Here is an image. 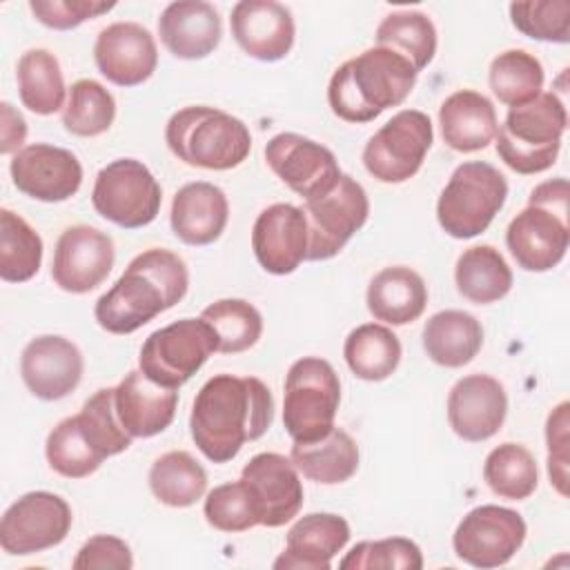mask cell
I'll return each instance as SVG.
<instances>
[{"label":"cell","instance_id":"cell-7","mask_svg":"<svg viewBox=\"0 0 570 570\" xmlns=\"http://www.w3.org/2000/svg\"><path fill=\"white\" fill-rule=\"evenodd\" d=\"M508 198L505 176L483 160L461 163L436 203V218L452 238H474L490 227Z\"/></svg>","mask_w":570,"mask_h":570},{"label":"cell","instance_id":"cell-14","mask_svg":"<svg viewBox=\"0 0 570 570\" xmlns=\"http://www.w3.org/2000/svg\"><path fill=\"white\" fill-rule=\"evenodd\" d=\"M525 521L517 510L479 505L454 530L452 548L461 561L474 568L505 566L525 541Z\"/></svg>","mask_w":570,"mask_h":570},{"label":"cell","instance_id":"cell-27","mask_svg":"<svg viewBox=\"0 0 570 570\" xmlns=\"http://www.w3.org/2000/svg\"><path fill=\"white\" fill-rule=\"evenodd\" d=\"M229 220V203L220 187L196 180L183 185L171 200V232L185 245H209L220 238Z\"/></svg>","mask_w":570,"mask_h":570},{"label":"cell","instance_id":"cell-37","mask_svg":"<svg viewBox=\"0 0 570 570\" xmlns=\"http://www.w3.org/2000/svg\"><path fill=\"white\" fill-rule=\"evenodd\" d=\"M42 263V238L18 214L0 209V278L24 283L33 278Z\"/></svg>","mask_w":570,"mask_h":570},{"label":"cell","instance_id":"cell-45","mask_svg":"<svg viewBox=\"0 0 570 570\" xmlns=\"http://www.w3.org/2000/svg\"><path fill=\"white\" fill-rule=\"evenodd\" d=\"M341 570H421V548L405 537L356 543L338 563Z\"/></svg>","mask_w":570,"mask_h":570},{"label":"cell","instance_id":"cell-29","mask_svg":"<svg viewBox=\"0 0 570 570\" xmlns=\"http://www.w3.org/2000/svg\"><path fill=\"white\" fill-rule=\"evenodd\" d=\"M428 305V287L421 274L405 265L381 269L367 287V309L387 325H407L416 321Z\"/></svg>","mask_w":570,"mask_h":570},{"label":"cell","instance_id":"cell-32","mask_svg":"<svg viewBox=\"0 0 570 570\" xmlns=\"http://www.w3.org/2000/svg\"><path fill=\"white\" fill-rule=\"evenodd\" d=\"M456 289L476 305L501 301L512 289V269L492 245L468 247L454 267Z\"/></svg>","mask_w":570,"mask_h":570},{"label":"cell","instance_id":"cell-11","mask_svg":"<svg viewBox=\"0 0 570 570\" xmlns=\"http://www.w3.org/2000/svg\"><path fill=\"white\" fill-rule=\"evenodd\" d=\"M432 140L430 116L419 109H401L365 142L363 165L381 183H405L421 169Z\"/></svg>","mask_w":570,"mask_h":570},{"label":"cell","instance_id":"cell-36","mask_svg":"<svg viewBox=\"0 0 570 570\" xmlns=\"http://www.w3.org/2000/svg\"><path fill=\"white\" fill-rule=\"evenodd\" d=\"M376 47H385L410 60L416 69H425L436 53V29L421 11H394L376 27Z\"/></svg>","mask_w":570,"mask_h":570},{"label":"cell","instance_id":"cell-13","mask_svg":"<svg viewBox=\"0 0 570 570\" xmlns=\"http://www.w3.org/2000/svg\"><path fill=\"white\" fill-rule=\"evenodd\" d=\"M71 508L53 492L36 490L13 501L0 521V546L7 554H36L65 541L71 528Z\"/></svg>","mask_w":570,"mask_h":570},{"label":"cell","instance_id":"cell-46","mask_svg":"<svg viewBox=\"0 0 570 570\" xmlns=\"http://www.w3.org/2000/svg\"><path fill=\"white\" fill-rule=\"evenodd\" d=\"M510 18L517 31L532 40H570V0H525L510 4Z\"/></svg>","mask_w":570,"mask_h":570},{"label":"cell","instance_id":"cell-19","mask_svg":"<svg viewBox=\"0 0 570 570\" xmlns=\"http://www.w3.org/2000/svg\"><path fill=\"white\" fill-rule=\"evenodd\" d=\"M307 218L296 205L274 203L254 220L252 249L258 265L269 274H292L307 261Z\"/></svg>","mask_w":570,"mask_h":570},{"label":"cell","instance_id":"cell-43","mask_svg":"<svg viewBox=\"0 0 570 570\" xmlns=\"http://www.w3.org/2000/svg\"><path fill=\"white\" fill-rule=\"evenodd\" d=\"M80 430L89 439V443L105 456H114L125 452L131 445V436L122 430L116 405H114V387H102L94 396H89L82 410L76 414Z\"/></svg>","mask_w":570,"mask_h":570},{"label":"cell","instance_id":"cell-21","mask_svg":"<svg viewBox=\"0 0 570 570\" xmlns=\"http://www.w3.org/2000/svg\"><path fill=\"white\" fill-rule=\"evenodd\" d=\"M508 414L503 385L488 374L459 379L448 394V421L456 436L481 443L494 436Z\"/></svg>","mask_w":570,"mask_h":570},{"label":"cell","instance_id":"cell-20","mask_svg":"<svg viewBox=\"0 0 570 570\" xmlns=\"http://www.w3.org/2000/svg\"><path fill=\"white\" fill-rule=\"evenodd\" d=\"M82 370L80 350L58 334L31 338L20 356L22 381L42 401H58L71 394L82 379Z\"/></svg>","mask_w":570,"mask_h":570},{"label":"cell","instance_id":"cell-9","mask_svg":"<svg viewBox=\"0 0 570 570\" xmlns=\"http://www.w3.org/2000/svg\"><path fill=\"white\" fill-rule=\"evenodd\" d=\"M216 352V336L203 318H180L151 332L138 356L140 372L163 387L178 390Z\"/></svg>","mask_w":570,"mask_h":570},{"label":"cell","instance_id":"cell-15","mask_svg":"<svg viewBox=\"0 0 570 570\" xmlns=\"http://www.w3.org/2000/svg\"><path fill=\"white\" fill-rule=\"evenodd\" d=\"M269 169L303 200L330 191L341 178L336 156L321 142L294 131L276 134L265 145Z\"/></svg>","mask_w":570,"mask_h":570},{"label":"cell","instance_id":"cell-5","mask_svg":"<svg viewBox=\"0 0 570 570\" xmlns=\"http://www.w3.org/2000/svg\"><path fill=\"white\" fill-rule=\"evenodd\" d=\"M568 243V180L559 176L530 191L528 207L505 229V245L521 269L548 272L563 261Z\"/></svg>","mask_w":570,"mask_h":570},{"label":"cell","instance_id":"cell-39","mask_svg":"<svg viewBox=\"0 0 570 570\" xmlns=\"http://www.w3.org/2000/svg\"><path fill=\"white\" fill-rule=\"evenodd\" d=\"M216 336V352L238 354L256 345L263 334L261 312L243 298H220L200 312Z\"/></svg>","mask_w":570,"mask_h":570},{"label":"cell","instance_id":"cell-16","mask_svg":"<svg viewBox=\"0 0 570 570\" xmlns=\"http://www.w3.org/2000/svg\"><path fill=\"white\" fill-rule=\"evenodd\" d=\"M114 261L116 249L109 234L91 225H71L56 243L51 278L65 292L85 294L109 276Z\"/></svg>","mask_w":570,"mask_h":570},{"label":"cell","instance_id":"cell-31","mask_svg":"<svg viewBox=\"0 0 570 570\" xmlns=\"http://www.w3.org/2000/svg\"><path fill=\"white\" fill-rule=\"evenodd\" d=\"M296 470L309 481L334 485L352 479L358 470V445L341 428H332L312 443H294L289 452Z\"/></svg>","mask_w":570,"mask_h":570},{"label":"cell","instance_id":"cell-42","mask_svg":"<svg viewBox=\"0 0 570 570\" xmlns=\"http://www.w3.org/2000/svg\"><path fill=\"white\" fill-rule=\"evenodd\" d=\"M45 454L51 470L67 479H85L94 474L105 461V456L89 443V439L80 430L76 414L62 419L49 432Z\"/></svg>","mask_w":570,"mask_h":570},{"label":"cell","instance_id":"cell-44","mask_svg":"<svg viewBox=\"0 0 570 570\" xmlns=\"http://www.w3.org/2000/svg\"><path fill=\"white\" fill-rule=\"evenodd\" d=\"M205 519L220 532H245L261 525L254 497L243 479L216 485L203 505Z\"/></svg>","mask_w":570,"mask_h":570},{"label":"cell","instance_id":"cell-1","mask_svg":"<svg viewBox=\"0 0 570 570\" xmlns=\"http://www.w3.org/2000/svg\"><path fill=\"white\" fill-rule=\"evenodd\" d=\"M272 419L274 399L261 379L216 374L194 399L189 430L212 463H227L247 441L261 439Z\"/></svg>","mask_w":570,"mask_h":570},{"label":"cell","instance_id":"cell-49","mask_svg":"<svg viewBox=\"0 0 570 570\" xmlns=\"http://www.w3.org/2000/svg\"><path fill=\"white\" fill-rule=\"evenodd\" d=\"M134 557L129 546L111 534H96L78 550L71 561L73 570H129Z\"/></svg>","mask_w":570,"mask_h":570},{"label":"cell","instance_id":"cell-4","mask_svg":"<svg viewBox=\"0 0 570 570\" xmlns=\"http://www.w3.org/2000/svg\"><path fill=\"white\" fill-rule=\"evenodd\" d=\"M165 140L171 154L185 165L214 171L238 167L252 149L247 125L207 105L178 109L165 127Z\"/></svg>","mask_w":570,"mask_h":570},{"label":"cell","instance_id":"cell-28","mask_svg":"<svg viewBox=\"0 0 570 570\" xmlns=\"http://www.w3.org/2000/svg\"><path fill=\"white\" fill-rule=\"evenodd\" d=\"M443 140L454 151L485 149L497 136V109L490 98L474 89L450 94L439 109Z\"/></svg>","mask_w":570,"mask_h":570},{"label":"cell","instance_id":"cell-30","mask_svg":"<svg viewBox=\"0 0 570 570\" xmlns=\"http://www.w3.org/2000/svg\"><path fill=\"white\" fill-rule=\"evenodd\" d=\"M483 345V327L476 316L463 309L432 314L423 327L425 354L443 367L468 365Z\"/></svg>","mask_w":570,"mask_h":570},{"label":"cell","instance_id":"cell-48","mask_svg":"<svg viewBox=\"0 0 570 570\" xmlns=\"http://www.w3.org/2000/svg\"><path fill=\"white\" fill-rule=\"evenodd\" d=\"M568 401H561L546 423L548 476L561 497H568Z\"/></svg>","mask_w":570,"mask_h":570},{"label":"cell","instance_id":"cell-50","mask_svg":"<svg viewBox=\"0 0 570 570\" xmlns=\"http://www.w3.org/2000/svg\"><path fill=\"white\" fill-rule=\"evenodd\" d=\"M27 138V122L9 102L0 105V154H18Z\"/></svg>","mask_w":570,"mask_h":570},{"label":"cell","instance_id":"cell-35","mask_svg":"<svg viewBox=\"0 0 570 570\" xmlns=\"http://www.w3.org/2000/svg\"><path fill=\"white\" fill-rule=\"evenodd\" d=\"M18 94L22 105L38 114L49 116L65 109V80L58 58L47 49H29L20 56L18 67Z\"/></svg>","mask_w":570,"mask_h":570},{"label":"cell","instance_id":"cell-8","mask_svg":"<svg viewBox=\"0 0 570 570\" xmlns=\"http://www.w3.org/2000/svg\"><path fill=\"white\" fill-rule=\"evenodd\" d=\"M341 403V381L332 363L318 356H303L292 363L285 376L283 425L294 443H312L334 428Z\"/></svg>","mask_w":570,"mask_h":570},{"label":"cell","instance_id":"cell-18","mask_svg":"<svg viewBox=\"0 0 570 570\" xmlns=\"http://www.w3.org/2000/svg\"><path fill=\"white\" fill-rule=\"evenodd\" d=\"M240 479L254 497L261 525L281 528L298 514L303 483L292 459L278 452H261L245 463Z\"/></svg>","mask_w":570,"mask_h":570},{"label":"cell","instance_id":"cell-40","mask_svg":"<svg viewBox=\"0 0 570 570\" xmlns=\"http://www.w3.org/2000/svg\"><path fill=\"white\" fill-rule=\"evenodd\" d=\"M543 78L541 62L523 49H508L499 53L490 62L488 73L492 94L508 107H519L537 98L541 94Z\"/></svg>","mask_w":570,"mask_h":570},{"label":"cell","instance_id":"cell-6","mask_svg":"<svg viewBox=\"0 0 570 570\" xmlns=\"http://www.w3.org/2000/svg\"><path fill=\"white\" fill-rule=\"evenodd\" d=\"M566 127L563 100L552 91H541L530 102L508 109L497 129V154L517 174H541L554 165Z\"/></svg>","mask_w":570,"mask_h":570},{"label":"cell","instance_id":"cell-12","mask_svg":"<svg viewBox=\"0 0 570 570\" xmlns=\"http://www.w3.org/2000/svg\"><path fill=\"white\" fill-rule=\"evenodd\" d=\"M301 209L307 218L309 232L307 261H327L336 256L365 225L370 216V200L361 183L341 174L330 191L305 200Z\"/></svg>","mask_w":570,"mask_h":570},{"label":"cell","instance_id":"cell-2","mask_svg":"<svg viewBox=\"0 0 570 570\" xmlns=\"http://www.w3.org/2000/svg\"><path fill=\"white\" fill-rule=\"evenodd\" d=\"M189 287L185 261L160 247L138 254L94 307L98 325L111 334H131L183 301Z\"/></svg>","mask_w":570,"mask_h":570},{"label":"cell","instance_id":"cell-17","mask_svg":"<svg viewBox=\"0 0 570 570\" xmlns=\"http://www.w3.org/2000/svg\"><path fill=\"white\" fill-rule=\"evenodd\" d=\"M9 171L18 191L42 203H62L82 185L80 160L69 149L47 142H33L13 154Z\"/></svg>","mask_w":570,"mask_h":570},{"label":"cell","instance_id":"cell-25","mask_svg":"<svg viewBox=\"0 0 570 570\" xmlns=\"http://www.w3.org/2000/svg\"><path fill=\"white\" fill-rule=\"evenodd\" d=\"M350 523L332 512L301 517L287 532L285 552L274 561L276 570H330L332 559L347 546Z\"/></svg>","mask_w":570,"mask_h":570},{"label":"cell","instance_id":"cell-34","mask_svg":"<svg viewBox=\"0 0 570 570\" xmlns=\"http://www.w3.org/2000/svg\"><path fill=\"white\" fill-rule=\"evenodd\" d=\"M151 494L169 508H189L207 490L205 468L185 450L160 454L149 468Z\"/></svg>","mask_w":570,"mask_h":570},{"label":"cell","instance_id":"cell-23","mask_svg":"<svg viewBox=\"0 0 570 570\" xmlns=\"http://www.w3.org/2000/svg\"><path fill=\"white\" fill-rule=\"evenodd\" d=\"M232 36L238 47L263 62L283 60L294 47L292 11L274 0H240L229 16Z\"/></svg>","mask_w":570,"mask_h":570},{"label":"cell","instance_id":"cell-41","mask_svg":"<svg viewBox=\"0 0 570 570\" xmlns=\"http://www.w3.org/2000/svg\"><path fill=\"white\" fill-rule=\"evenodd\" d=\"M116 118V100L111 91L91 78H80L69 87L62 109V125L69 134L94 138L105 134Z\"/></svg>","mask_w":570,"mask_h":570},{"label":"cell","instance_id":"cell-26","mask_svg":"<svg viewBox=\"0 0 570 570\" xmlns=\"http://www.w3.org/2000/svg\"><path fill=\"white\" fill-rule=\"evenodd\" d=\"M158 36L171 56L200 60L218 47L223 24L214 4L205 0H178L163 9Z\"/></svg>","mask_w":570,"mask_h":570},{"label":"cell","instance_id":"cell-3","mask_svg":"<svg viewBox=\"0 0 570 570\" xmlns=\"http://www.w3.org/2000/svg\"><path fill=\"white\" fill-rule=\"evenodd\" d=\"M416 82V69L392 49L370 47L345 60L330 78L327 102L345 122H370L401 105Z\"/></svg>","mask_w":570,"mask_h":570},{"label":"cell","instance_id":"cell-22","mask_svg":"<svg viewBox=\"0 0 570 570\" xmlns=\"http://www.w3.org/2000/svg\"><path fill=\"white\" fill-rule=\"evenodd\" d=\"M98 71L118 87H136L151 78L158 65L154 36L138 22L105 27L94 45Z\"/></svg>","mask_w":570,"mask_h":570},{"label":"cell","instance_id":"cell-33","mask_svg":"<svg viewBox=\"0 0 570 570\" xmlns=\"http://www.w3.org/2000/svg\"><path fill=\"white\" fill-rule=\"evenodd\" d=\"M343 356L354 376L363 381H383L399 367L401 341L381 323H363L347 334Z\"/></svg>","mask_w":570,"mask_h":570},{"label":"cell","instance_id":"cell-47","mask_svg":"<svg viewBox=\"0 0 570 570\" xmlns=\"http://www.w3.org/2000/svg\"><path fill=\"white\" fill-rule=\"evenodd\" d=\"M114 2H98V0H31V13L49 29L67 31L76 29L85 20L98 18L100 13L111 11Z\"/></svg>","mask_w":570,"mask_h":570},{"label":"cell","instance_id":"cell-24","mask_svg":"<svg viewBox=\"0 0 570 570\" xmlns=\"http://www.w3.org/2000/svg\"><path fill=\"white\" fill-rule=\"evenodd\" d=\"M116 416L131 439H149L169 428L178 405V392L131 370L114 387Z\"/></svg>","mask_w":570,"mask_h":570},{"label":"cell","instance_id":"cell-38","mask_svg":"<svg viewBox=\"0 0 570 570\" xmlns=\"http://www.w3.org/2000/svg\"><path fill=\"white\" fill-rule=\"evenodd\" d=\"M483 479L497 497L523 501L537 490V461L528 448L519 443H501L485 456Z\"/></svg>","mask_w":570,"mask_h":570},{"label":"cell","instance_id":"cell-10","mask_svg":"<svg viewBox=\"0 0 570 570\" xmlns=\"http://www.w3.org/2000/svg\"><path fill=\"white\" fill-rule=\"evenodd\" d=\"M91 203L102 218L125 229H138L156 220L163 191L147 165L136 158H118L98 171Z\"/></svg>","mask_w":570,"mask_h":570}]
</instances>
